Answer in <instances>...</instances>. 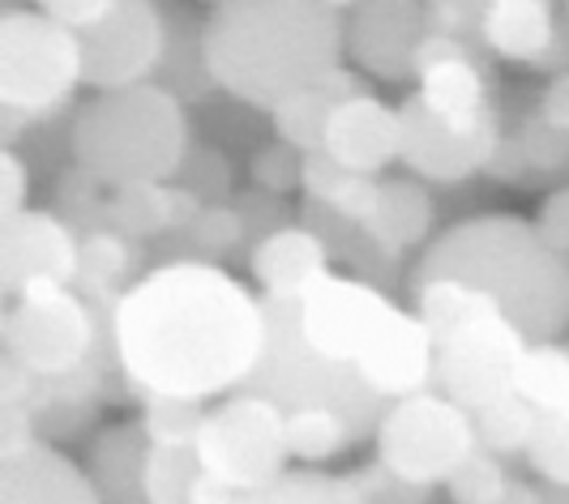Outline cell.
<instances>
[{
  "label": "cell",
  "instance_id": "obj_38",
  "mask_svg": "<svg viewBox=\"0 0 569 504\" xmlns=\"http://www.w3.org/2000/svg\"><path fill=\"white\" fill-rule=\"evenodd\" d=\"M522 150H527L531 168H540V171L566 168V159H569V129H561V124H552L548 115H540V120H531V124L522 129Z\"/></svg>",
  "mask_w": 569,
  "mask_h": 504
},
{
  "label": "cell",
  "instance_id": "obj_4",
  "mask_svg": "<svg viewBox=\"0 0 569 504\" xmlns=\"http://www.w3.org/2000/svg\"><path fill=\"white\" fill-rule=\"evenodd\" d=\"M296 321L317 355L360 372L390 402L432 385V334L416 312H402L372 282L326 274L305 295H296Z\"/></svg>",
  "mask_w": 569,
  "mask_h": 504
},
{
  "label": "cell",
  "instance_id": "obj_30",
  "mask_svg": "<svg viewBox=\"0 0 569 504\" xmlns=\"http://www.w3.org/2000/svg\"><path fill=\"white\" fill-rule=\"evenodd\" d=\"M201 475H206V466H201V457H198V445L193 448L154 445L150 448V466H146V501L198 504Z\"/></svg>",
  "mask_w": 569,
  "mask_h": 504
},
{
  "label": "cell",
  "instance_id": "obj_35",
  "mask_svg": "<svg viewBox=\"0 0 569 504\" xmlns=\"http://www.w3.org/2000/svg\"><path fill=\"white\" fill-rule=\"evenodd\" d=\"M510 471L501 462V453L476 445V453L446 478V492L455 504H501L506 487H510Z\"/></svg>",
  "mask_w": 569,
  "mask_h": 504
},
{
  "label": "cell",
  "instance_id": "obj_7",
  "mask_svg": "<svg viewBox=\"0 0 569 504\" xmlns=\"http://www.w3.org/2000/svg\"><path fill=\"white\" fill-rule=\"evenodd\" d=\"M78 82H86L82 30L43 9H9L0 18V108L43 120L69 103Z\"/></svg>",
  "mask_w": 569,
  "mask_h": 504
},
{
  "label": "cell",
  "instance_id": "obj_31",
  "mask_svg": "<svg viewBox=\"0 0 569 504\" xmlns=\"http://www.w3.org/2000/svg\"><path fill=\"white\" fill-rule=\"evenodd\" d=\"M471 420H476L480 445L501 453V457H510V453H527L531 436H536V423H540V406L527 402L522 393H510V397L492 402L485 411H476Z\"/></svg>",
  "mask_w": 569,
  "mask_h": 504
},
{
  "label": "cell",
  "instance_id": "obj_21",
  "mask_svg": "<svg viewBox=\"0 0 569 504\" xmlns=\"http://www.w3.org/2000/svg\"><path fill=\"white\" fill-rule=\"evenodd\" d=\"M485 43L506 60L536 64L557 43V18L548 0H488L480 13Z\"/></svg>",
  "mask_w": 569,
  "mask_h": 504
},
{
  "label": "cell",
  "instance_id": "obj_26",
  "mask_svg": "<svg viewBox=\"0 0 569 504\" xmlns=\"http://www.w3.org/2000/svg\"><path fill=\"white\" fill-rule=\"evenodd\" d=\"M411 304H416L411 312L425 321V330L432 334V346L446 334H455L458 325H467V321H476V316H485V312L501 309L488 291H480V286H471V282H462V279L420 282V286H411ZM506 316H510V312H506Z\"/></svg>",
  "mask_w": 569,
  "mask_h": 504
},
{
  "label": "cell",
  "instance_id": "obj_32",
  "mask_svg": "<svg viewBox=\"0 0 569 504\" xmlns=\"http://www.w3.org/2000/svg\"><path fill=\"white\" fill-rule=\"evenodd\" d=\"M518 393L527 402H536L540 411L557 406L569 397V346L557 337L548 342H531L522 355V372H518Z\"/></svg>",
  "mask_w": 569,
  "mask_h": 504
},
{
  "label": "cell",
  "instance_id": "obj_11",
  "mask_svg": "<svg viewBox=\"0 0 569 504\" xmlns=\"http://www.w3.org/2000/svg\"><path fill=\"white\" fill-rule=\"evenodd\" d=\"M527 346H531V337L518 330V321L492 309L437 342L432 381L446 397H455L458 406H467L476 415L492 402L518 393V372H522Z\"/></svg>",
  "mask_w": 569,
  "mask_h": 504
},
{
  "label": "cell",
  "instance_id": "obj_28",
  "mask_svg": "<svg viewBox=\"0 0 569 504\" xmlns=\"http://www.w3.org/2000/svg\"><path fill=\"white\" fill-rule=\"evenodd\" d=\"M236 504H372L365 487L347 475H326V471H283L274 483L240 492Z\"/></svg>",
  "mask_w": 569,
  "mask_h": 504
},
{
  "label": "cell",
  "instance_id": "obj_37",
  "mask_svg": "<svg viewBox=\"0 0 569 504\" xmlns=\"http://www.w3.org/2000/svg\"><path fill=\"white\" fill-rule=\"evenodd\" d=\"M300 175H305V150H296V145H266L261 154H257L253 163V180L261 193H287V189H296L300 184Z\"/></svg>",
  "mask_w": 569,
  "mask_h": 504
},
{
  "label": "cell",
  "instance_id": "obj_2",
  "mask_svg": "<svg viewBox=\"0 0 569 504\" xmlns=\"http://www.w3.org/2000/svg\"><path fill=\"white\" fill-rule=\"evenodd\" d=\"M339 60L342 22L326 0H219L201 30L210 82L261 112L335 73Z\"/></svg>",
  "mask_w": 569,
  "mask_h": 504
},
{
  "label": "cell",
  "instance_id": "obj_16",
  "mask_svg": "<svg viewBox=\"0 0 569 504\" xmlns=\"http://www.w3.org/2000/svg\"><path fill=\"white\" fill-rule=\"evenodd\" d=\"M420 13L411 9V0H369L360 4L356 22L347 30V48L360 60V69H369L386 82L416 78V48H420Z\"/></svg>",
  "mask_w": 569,
  "mask_h": 504
},
{
  "label": "cell",
  "instance_id": "obj_27",
  "mask_svg": "<svg viewBox=\"0 0 569 504\" xmlns=\"http://www.w3.org/2000/svg\"><path fill=\"white\" fill-rule=\"evenodd\" d=\"M108 219L129 240H154L176 231V189H163V180H138L120 184L108 205Z\"/></svg>",
  "mask_w": 569,
  "mask_h": 504
},
{
  "label": "cell",
  "instance_id": "obj_40",
  "mask_svg": "<svg viewBox=\"0 0 569 504\" xmlns=\"http://www.w3.org/2000/svg\"><path fill=\"white\" fill-rule=\"evenodd\" d=\"M27 189H30V171L18 159L13 145H4L0 154V219H13L27 210Z\"/></svg>",
  "mask_w": 569,
  "mask_h": 504
},
{
  "label": "cell",
  "instance_id": "obj_45",
  "mask_svg": "<svg viewBox=\"0 0 569 504\" xmlns=\"http://www.w3.org/2000/svg\"><path fill=\"white\" fill-rule=\"evenodd\" d=\"M501 504H543V492L540 487H531V483H522V478H510V487H506Z\"/></svg>",
  "mask_w": 569,
  "mask_h": 504
},
{
  "label": "cell",
  "instance_id": "obj_39",
  "mask_svg": "<svg viewBox=\"0 0 569 504\" xmlns=\"http://www.w3.org/2000/svg\"><path fill=\"white\" fill-rule=\"evenodd\" d=\"M39 445V420L27 402H0V457Z\"/></svg>",
  "mask_w": 569,
  "mask_h": 504
},
{
  "label": "cell",
  "instance_id": "obj_18",
  "mask_svg": "<svg viewBox=\"0 0 569 504\" xmlns=\"http://www.w3.org/2000/svg\"><path fill=\"white\" fill-rule=\"evenodd\" d=\"M0 504H103L82 466L52 445L0 457Z\"/></svg>",
  "mask_w": 569,
  "mask_h": 504
},
{
  "label": "cell",
  "instance_id": "obj_12",
  "mask_svg": "<svg viewBox=\"0 0 569 504\" xmlns=\"http://www.w3.org/2000/svg\"><path fill=\"white\" fill-rule=\"evenodd\" d=\"M168 48L163 18L150 0H120L103 22L82 30V73L94 90L146 82Z\"/></svg>",
  "mask_w": 569,
  "mask_h": 504
},
{
  "label": "cell",
  "instance_id": "obj_3",
  "mask_svg": "<svg viewBox=\"0 0 569 504\" xmlns=\"http://www.w3.org/2000/svg\"><path fill=\"white\" fill-rule=\"evenodd\" d=\"M432 279H462L488 291L531 342L569 330V256L518 214H476L450 226L420 256L411 286Z\"/></svg>",
  "mask_w": 569,
  "mask_h": 504
},
{
  "label": "cell",
  "instance_id": "obj_22",
  "mask_svg": "<svg viewBox=\"0 0 569 504\" xmlns=\"http://www.w3.org/2000/svg\"><path fill=\"white\" fill-rule=\"evenodd\" d=\"M360 90H365L360 78H351L339 64L335 73H326L321 82L296 90L291 99H283V103L274 108V133H279V141L296 145V150H321L335 108H339L342 99L360 94Z\"/></svg>",
  "mask_w": 569,
  "mask_h": 504
},
{
  "label": "cell",
  "instance_id": "obj_41",
  "mask_svg": "<svg viewBox=\"0 0 569 504\" xmlns=\"http://www.w3.org/2000/svg\"><path fill=\"white\" fill-rule=\"evenodd\" d=\"M120 0H34V9H43L48 18H57L73 30H90L94 22H103Z\"/></svg>",
  "mask_w": 569,
  "mask_h": 504
},
{
  "label": "cell",
  "instance_id": "obj_33",
  "mask_svg": "<svg viewBox=\"0 0 569 504\" xmlns=\"http://www.w3.org/2000/svg\"><path fill=\"white\" fill-rule=\"evenodd\" d=\"M206 402L193 397H150L142 402V427L150 445H171V448H193L198 432L206 423Z\"/></svg>",
  "mask_w": 569,
  "mask_h": 504
},
{
  "label": "cell",
  "instance_id": "obj_25",
  "mask_svg": "<svg viewBox=\"0 0 569 504\" xmlns=\"http://www.w3.org/2000/svg\"><path fill=\"white\" fill-rule=\"evenodd\" d=\"M138 265H142L138 244L124 231L103 226V231L82 235V265H78L73 286L82 291L86 300L90 295H124L138 282Z\"/></svg>",
  "mask_w": 569,
  "mask_h": 504
},
{
  "label": "cell",
  "instance_id": "obj_23",
  "mask_svg": "<svg viewBox=\"0 0 569 504\" xmlns=\"http://www.w3.org/2000/svg\"><path fill=\"white\" fill-rule=\"evenodd\" d=\"M360 226L377 249L399 256L432 231V201L416 180H381L377 205Z\"/></svg>",
  "mask_w": 569,
  "mask_h": 504
},
{
  "label": "cell",
  "instance_id": "obj_15",
  "mask_svg": "<svg viewBox=\"0 0 569 504\" xmlns=\"http://www.w3.org/2000/svg\"><path fill=\"white\" fill-rule=\"evenodd\" d=\"M416 94L425 108L455 124H476L492 115L488 82L476 57L458 43L455 34H425L416 48Z\"/></svg>",
  "mask_w": 569,
  "mask_h": 504
},
{
  "label": "cell",
  "instance_id": "obj_6",
  "mask_svg": "<svg viewBox=\"0 0 569 504\" xmlns=\"http://www.w3.org/2000/svg\"><path fill=\"white\" fill-rule=\"evenodd\" d=\"M261 309H266V346H261L257 367L244 376L240 393H261V397L279 402L287 415L309 411V406L339 411L356 423V432L365 441H372L395 402L381 390H372L360 372L317 355L300 334L296 295H261Z\"/></svg>",
  "mask_w": 569,
  "mask_h": 504
},
{
  "label": "cell",
  "instance_id": "obj_29",
  "mask_svg": "<svg viewBox=\"0 0 569 504\" xmlns=\"http://www.w3.org/2000/svg\"><path fill=\"white\" fill-rule=\"evenodd\" d=\"M287 445H291V457L300 462H330V457H342L347 448L365 445V436L339 411L309 406V411L287 415Z\"/></svg>",
  "mask_w": 569,
  "mask_h": 504
},
{
  "label": "cell",
  "instance_id": "obj_43",
  "mask_svg": "<svg viewBox=\"0 0 569 504\" xmlns=\"http://www.w3.org/2000/svg\"><path fill=\"white\" fill-rule=\"evenodd\" d=\"M527 168H531V159H527V150H522V138H518V141L501 138L485 171H488V175H497V180H518Z\"/></svg>",
  "mask_w": 569,
  "mask_h": 504
},
{
  "label": "cell",
  "instance_id": "obj_19",
  "mask_svg": "<svg viewBox=\"0 0 569 504\" xmlns=\"http://www.w3.org/2000/svg\"><path fill=\"white\" fill-rule=\"evenodd\" d=\"M249 265L261 295H305L330 274V249L313 226H274L257 240Z\"/></svg>",
  "mask_w": 569,
  "mask_h": 504
},
{
  "label": "cell",
  "instance_id": "obj_46",
  "mask_svg": "<svg viewBox=\"0 0 569 504\" xmlns=\"http://www.w3.org/2000/svg\"><path fill=\"white\" fill-rule=\"evenodd\" d=\"M326 4H335V9H342V4H356V0H326Z\"/></svg>",
  "mask_w": 569,
  "mask_h": 504
},
{
  "label": "cell",
  "instance_id": "obj_36",
  "mask_svg": "<svg viewBox=\"0 0 569 504\" xmlns=\"http://www.w3.org/2000/svg\"><path fill=\"white\" fill-rule=\"evenodd\" d=\"M244 214H236L228 205H206L193 223L184 226V235L193 240V256L198 261H214V256H223L231 252L240 240H244Z\"/></svg>",
  "mask_w": 569,
  "mask_h": 504
},
{
  "label": "cell",
  "instance_id": "obj_24",
  "mask_svg": "<svg viewBox=\"0 0 569 504\" xmlns=\"http://www.w3.org/2000/svg\"><path fill=\"white\" fill-rule=\"evenodd\" d=\"M300 189L309 201L335 210L351 223H365L369 210L377 205V193H381V180L372 171H356L339 163L326 145L321 150H305V175H300Z\"/></svg>",
  "mask_w": 569,
  "mask_h": 504
},
{
  "label": "cell",
  "instance_id": "obj_9",
  "mask_svg": "<svg viewBox=\"0 0 569 504\" xmlns=\"http://www.w3.org/2000/svg\"><path fill=\"white\" fill-rule=\"evenodd\" d=\"M198 457L214 478L236 492L266 487L287 471V411L261 393H228L206 411L198 432Z\"/></svg>",
  "mask_w": 569,
  "mask_h": 504
},
{
  "label": "cell",
  "instance_id": "obj_13",
  "mask_svg": "<svg viewBox=\"0 0 569 504\" xmlns=\"http://www.w3.org/2000/svg\"><path fill=\"white\" fill-rule=\"evenodd\" d=\"M82 265V240L73 223L48 210H22L0 219V291L18 300L30 286H73Z\"/></svg>",
  "mask_w": 569,
  "mask_h": 504
},
{
  "label": "cell",
  "instance_id": "obj_17",
  "mask_svg": "<svg viewBox=\"0 0 569 504\" xmlns=\"http://www.w3.org/2000/svg\"><path fill=\"white\" fill-rule=\"evenodd\" d=\"M326 150L356 171H377L390 168L402 154V115L399 108L372 99V94H351L342 99L330 129H326Z\"/></svg>",
  "mask_w": 569,
  "mask_h": 504
},
{
  "label": "cell",
  "instance_id": "obj_14",
  "mask_svg": "<svg viewBox=\"0 0 569 504\" xmlns=\"http://www.w3.org/2000/svg\"><path fill=\"white\" fill-rule=\"evenodd\" d=\"M402 115V163L425 175V180H467L476 171L488 168L497 141H501V124L497 115L476 120V124H455V120H441L425 108L420 94H411L399 108Z\"/></svg>",
  "mask_w": 569,
  "mask_h": 504
},
{
  "label": "cell",
  "instance_id": "obj_42",
  "mask_svg": "<svg viewBox=\"0 0 569 504\" xmlns=\"http://www.w3.org/2000/svg\"><path fill=\"white\" fill-rule=\"evenodd\" d=\"M536 226H540V235L552 249L569 256V189L566 193H552L543 201L540 214H536Z\"/></svg>",
  "mask_w": 569,
  "mask_h": 504
},
{
  "label": "cell",
  "instance_id": "obj_20",
  "mask_svg": "<svg viewBox=\"0 0 569 504\" xmlns=\"http://www.w3.org/2000/svg\"><path fill=\"white\" fill-rule=\"evenodd\" d=\"M150 436L142 420L116 423L94 436L86 457V478L94 483L103 504H150L146 501V466H150Z\"/></svg>",
  "mask_w": 569,
  "mask_h": 504
},
{
  "label": "cell",
  "instance_id": "obj_5",
  "mask_svg": "<svg viewBox=\"0 0 569 504\" xmlns=\"http://www.w3.org/2000/svg\"><path fill=\"white\" fill-rule=\"evenodd\" d=\"M189 154V120L163 85L99 90L73 120V159L99 184L120 189L138 180H171Z\"/></svg>",
  "mask_w": 569,
  "mask_h": 504
},
{
  "label": "cell",
  "instance_id": "obj_44",
  "mask_svg": "<svg viewBox=\"0 0 569 504\" xmlns=\"http://www.w3.org/2000/svg\"><path fill=\"white\" fill-rule=\"evenodd\" d=\"M543 115H548L552 124L569 129V78H561V82L543 94Z\"/></svg>",
  "mask_w": 569,
  "mask_h": 504
},
{
  "label": "cell",
  "instance_id": "obj_1",
  "mask_svg": "<svg viewBox=\"0 0 569 504\" xmlns=\"http://www.w3.org/2000/svg\"><path fill=\"white\" fill-rule=\"evenodd\" d=\"M266 346V309L214 261L171 256L116 304L120 381L138 402L223 397L244 385Z\"/></svg>",
  "mask_w": 569,
  "mask_h": 504
},
{
  "label": "cell",
  "instance_id": "obj_10",
  "mask_svg": "<svg viewBox=\"0 0 569 504\" xmlns=\"http://www.w3.org/2000/svg\"><path fill=\"white\" fill-rule=\"evenodd\" d=\"M94 309L78 286H30L0 316V351L39 376H64L94 351Z\"/></svg>",
  "mask_w": 569,
  "mask_h": 504
},
{
  "label": "cell",
  "instance_id": "obj_34",
  "mask_svg": "<svg viewBox=\"0 0 569 504\" xmlns=\"http://www.w3.org/2000/svg\"><path fill=\"white\" fill-rule=\"evenodd\" d=\"M527 462L531 471L543 478V483H557V487H569V397L540 411V423H536V436L527 445Z\"/></svg>",
  "mask_w": 569,
  "mask_h": 504
},
{
  "label": "cell",
  "instance_id": "obj_8",
  "mask_svg": "<svg viewBox=\"0 0 569 504\" xmlns=\"http://www.w3.org/2000/svg\"><path fill=\"white\" fill-rule=\"evenodd\" d=\"M377 462L416 487H437L476 453V420L441 390L399 397L377 427Z\"/></svg>",
  "mask_w": 569,
  "mask_h": 504
}]
</instances>
